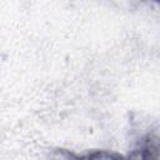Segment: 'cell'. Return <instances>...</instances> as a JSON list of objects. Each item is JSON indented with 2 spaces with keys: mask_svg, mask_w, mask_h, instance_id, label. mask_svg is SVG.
<instances>
[{
  "mask_svg": "<svg viewBox=\"0 0 160 160\" xmlns=\"http://www.w3.org/2000/svg\"><path fill=\"white\" fill-rule=\"evenodd\" d=\"M154 1H159V0H154Z\"/></svg>",
  "mask_w": 160,
  "mask_h": 160,
  "instance_id": "obj_1",
  "label": "cell"
}]
</instances>
